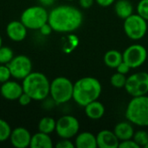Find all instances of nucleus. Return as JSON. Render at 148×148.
Segmentation results:
<instances>
[{
	"instance_id": "f257e3e1",
	"label": "nucleus",
	"mask_w": 148,
	"mask_h": 148,
	"mask_svg": "<svg viewBox=\"0 0 148 148\" xmlns=\"http://www.w3.org/2000/svg\"><path fill=\"white\" fill-rule=\"evenodd\" d=\"M82 22L83 15L82 11L72 5H59L49 13L48 23L56 32H74L81 27Z\"/></svg>"
},
{
	"instance_id": "f03ea898",
	"label": "nucleus",
	"mask_w": 148,
	"mask_h": 148,
	"mask_svg": "<svg viewBox=\"0 0 148 148\" xmlns=\"http://www.w3.org/2000/svg\"><path fill=\"white\" fill-rule=\"evenodd\" d=\"M102 86L100 81L92 76H86L74 83L73 100L80 106L85 107L101 96Z\"/></svg>"
},
{
	"instance_id": "7ed1b4c3",
	"label": "nucleus",
	"mask_w": 148,
	"mask_h": 148,
	"mask_svg": "<svg viewBox=\"0 0 148 148\" xmlns=\"http://www.w3.org/2000/svg\"><path fill=\"white\" fill-rule=\"evenodd\" d=\"M23 92L34 101H44L49 95L50 82L41 72H31L23 80Z\"/></svg>"
},
{
	"instance_id": "20e7f679",
	"label": "nucleus",
	"mask_w": 148,
	"mask_h": 148,
	"mask_svg": "<svg viewBox=\"0 0 148 148\" xmlns=\"http://www.w3.org/2000/svg\"><path fill=\"white\" fill-rule=\"evenodd\" d=\"M126 118L133 125L148 127V95L133 97L126 109Z\"/></svg>"
},
{
	"instance_id": "39448f33",
	"label": "nucleus",
	"mask_w": 148,
	"mask_h": 148,
	"mask_svg": "<svg viewBox=\"0 0 148 148\" xmlns=\"http://www.w3.org/2000/svg\"><path fill=\"white\" fill-rule=\"evenodd\" d=\"M74 83L67 77L59 76L50 82L49 95L56 104H64L73 99Z\"/></svg>"
},
{
	"instance_id": "423d86ee",
	"label": "nucleus",
	"mask_w": 148,
	"mask_h": 148,
	"mask_svg": "<svg viewBox=\"0 0 148 148\" xmlns=\"http://www.w3.org/2000/svg\"><path fill=\"white\" fill-rule=\"evenodd\" d=\"M20 21L28 29H39L43 24L48 23L49 12L43 6H30L23 11Z\"/></svg>"
},
{
	"instance_id": "0eeeda50",
	"label": "nucleus",
	"mask_w": 148,
	"mask_h": 148,
	"mask_svg": "<svg viewBox=\"0 0 148 148\" xmlns=\"http://www.w3.org/2000/svg\"><path fill=\"white\" fill-rule=\"evenodd\" d=\"M147 21L140 16L138 13H134L124 20V32L127 37L134 41L142 39L147 34Z\"/></svg>"
},
{
	"instance_id": "6e6552de",
	"label": "nucleus",
	"mask_w": 148,
	"mask_h": 148,
	"mask_svg": "<svg viewBox=\"0 0 148 148\" xmlns=\"http://www.w3.org/2000/svg\"><path fill=\"white\" fill-rule=\"evenodd\" d=\"M126 91L133 97L146 95L148 93V73L137 72L127 78L124 87Z\"/></svg>"
},
{
	"instance_id": "1a4fd4ad",
	"label": "nucleus",
	"mask_w": 148,
	"mask_h": 148,
	"mask_svg": "<svg viewBox=\"0 0 148 148\" xmlns=\"http://www.w3.org/2000/svg\"><path fill=\"white\" fill-rule=\"evenodd\" d=\"M79 130V121L73 115L66 114L56 121V132L61 139L74 138L78 134Z\"/></svg>"
},
{
	"instance_id": "9d476101",
	"label": "nucleus",
	"mask_w": 148,
	"mask_h": 148,
	"mask_svg": "<svg viewBox=\"0 0 148 148\" xmlns=\"http://www.w3.org/2000/svg\"><path fill=\"white\" fill-rule=\"evenodd\" d=\"M123 61L131 69H137L142 66L147 58V50L141 44H133L127 47L122 53Z\"/></svg>"
},
{
	"instance_id": "9b49d317",
	"label": "nucleus",
	"mask_w": 148,
	"mask_h": 148,
	"mask_svg": "<svg viewBox=\"0 0 148 148\" xmlns=\"http://www.w3.org/2000/svg\"><path fill=\"white\" fill-rule=\"evenodd\" d=\"M7 66L10 69L11 76L17 80H23L32 72V62L24 55L14 56Z\"/></svg>"
},
{
	"instance_id": "f8f14e48",
	"label": "nucleus",
	"mask_w": 148,
	"mask_h": 148,
	"mask_svg": "<svg viewBox=\"0 0 148 148\" xmlns=\"http://www.w3.org/2000/svg\"><path fill=\"white\" fill-rule=\"evenodd\" d=\"M32 135L25 127H18L11 131L10 141L16 148H26L29 147Z\"/></svg>"
},
{
	"instance_id": "ddd939ff",
	"label": "nucleus",
	"mask_w": 148,
	"mask_h": 148,
	"mask_svg": "<svg viewBox=\"0 0 148 148\" xmlns=\"http://www.w3.org/2000/svg\"><path fill=\"white\" fill-rule=\"evenodd\" d=\"M1 95L8 101H16L23 93V86L15 81H7L0 87Z\"/></svg>"
},
{
	"instance_id": "4468645a",
	"label": "nucleus",
	"mask_w": 148,
	"mask_h": 148,
	"mask_svg": "<svg viewBox=\"0 0 148 148\" xmlns=\"http://www.w3.org/2000/svg\"><path fill=\"white\" fill-rule=\"evenodd\" d=\"M27 27L21 21H11L6 26L8 37L14 42H21L27 36Z\"/></svg>"
},
{
	"instance_id": "2eb2a0df",
	"label": "nucleus",
	"mask_w": 148,
	"mask_h": 148,
	"mask_svg": "<svg viewBox=\"0 0 148 148\" xmlns=\"http://www.w3.org/2000/svg\"><path fill=\"white\" fill-rule=\"evenodd\" d=\"M97 147L99 148H118L120 140L114 133L110 130H101L96 135Z\"/></svg>"
},
{
	"instance_id": "dca6fc26",
	"label": "nucleus",
	"mask_w": 148,
	"mask_h": 148,
	"mask_svg": "<svg viewBox=\"0 0 148 148\" xmlns=\"http://www.w3.org/2000/svg\"><path fill=\"white\" fill-rule=\"evenodd\" d=\"M114 133L120 141H123L133 139L134 134V128L130 121H121L114 127Z\"/></svg>"
},
{
	"instance_id": "f3484780",
	"label": "nucleus",
	"mask_w": 148,
	"mask_h": 148,
	"mask_svg": "<svg viewBox=\"0 0 148 148\" xmlns=\"http://www.w3.org/2000/svg\"><path fill=\"white\" fill-rule=\"evenodd\" d=\"M75 146L76 148H97L96 135L90 132L78 133L75 136Z\"/></svg>"
},
{
	"instance_id": "a211bd4d",
	"label": "nucleus",
	"mask_w": 148,
	"mask_h": 148,
	"mask_svg": "<svg viewBox=\"0 0 148 148\" xmlns=\"http://www.w3.org/2000/svg\"><path fill=\"white\" fill-rule=\"evenodd\" d=\"M53 147V140L48 134L38 132L31 137L30 148H52Z\"/></svg>"
},
{
	"instance_id": "6ab92c4d",
	"label": "nucleus",
	"mask_w": 148,
	"mask_h": 148,
	"mask_svg": "<svg viewBox=\"0 0 148 148\" xmlns=\"http://www.w3.org/2000/svg\"><path fill=\"white\" fill-rule=\"evenodd\" d=\"M85 114L91 120H99L105 114V107L98 100L94 101L85 107Z\"/></svg>"
},
{
	"instance_id": "aec40b11",
	"label": "nucleus",
	"mask_w": 148,
	"mask_h": 148,
	"mask_svg": "<svg viewBox=\"0 0 148 148\" xmlns=\"http://www.w3.org/2000/svg\"><path fill=\"white\" fill-rule=\"evenodd\" d=\"M114 11L118 17L125 20L134 14V5L129 0H118L114 3Z\"/></svg>"
},
{
	"instance_id": "412c9836",
	"label": "nucleus",
	"mask_w": 148,
	"mask_h": 148,
	"mask_svg": "<svg viewBox=\"0 0 148 148\" xmlns=\"http://www.w3.org/2000/svg\"><path fill=\"white\" fill-rule=\"evenodd\" d=\"M104 63L107 67L111 69H116L118 65L123 62V56L119 50L111 49L106 52L103 57Z\"/></svg>"
},
{
	"instance_id": "4be33fe9",
	"label": "nucleus",
	"mask_w": 148,
	"mask_h": 148,
	"mask_svg": "<svg viewBox=\"0 0 148 148\" xmlns=\"http://www.w3.org/2000/svg\"><path fill=\"white\" fill-rule=\"evenodd\" d=\"M56 121H55L54 118L49 116H45L40 120L38 123V130L39 132L50 134L51 133L56 131Z\"/></svg>"
},
{
	"instance_id": "5701e85b",
	"label": "nucleus",
	"mask_w": 148,
	"mask_h": 148,
	"mask_svg": "<svg viewBox=\"0 0 148 148\" xmlns=\"http://www.w3.org/2000/svg\"><path fill=\"white\" fill-rule=\"evenodd\" d=\"M127 76L126 75L121 74L119 72H116L110 78V83L114 88H124L127 82Z\"/></svg>"
},
{
	"instance_id": "b1692460",
	"label": "nucleus",
	"mask_w": 148,
	"mask_h": 148,
	"mask_svg": "<svg viewBox=\"0 0 148 148\" xmlns=\"http://www.w3.org/2000/svg\"><path fill=\"white\" fill-rule=\"evenodd\" d=\"M11 131L12 130L9 123L4 120L0 119V142H3L10 139Z\"/></svg>"
},
{
	"instance_id": "393cba45",
	"label": "nucleus",
	"mask_w": 148,
	"mask_h": 148,
	"mask_svg": "<svg viewBox=\"0 0 148 148\" xmlns=\"http://www.w3.org/2000/svg\"><path fill=\"white\" fill-rule=\"evenodd\" d=\"M14 57L13 50L10 47L0 48V64H8Z\"/></svg>"
},
{
	"instance_id": "a878e982",
	"label": "nucleus",
	"mask_w": 148,
	"mask_h": 148,
	"mask_svg": "<svg viewBox=\"0 0 148 148\" xmlns=\"http://www.w3.org/2000/svg\"><path fill=\"white\" fill-rule=\"evenodd\" d=\"M133 140L140 146V147H144L148 142V132L145 130H139L134 132Z\"/></svg>"
},
{
	"instance_id": "bb28decb",
	"label": "nucleus",
	"mask_w": 148,
	"mask_h": 148,
	"mask_svg": "<svg viewBox=\"0 0 148 148\" xmlns=\"http://www.w3.org/2000/svg\"><path fill=\"white\" fill-rule=\"evenodd\" d=\"M137 13L148 21V0H140L136 7Z\"/></svg>"
},
{
	"instance_id": "cd10ccee",
	"label": "nucleus",
	"mask_w": 148,
	"mask_h": 148,
	"mask_svg": "<svg viewBox=\"0 0 148 148\" xmlns=\"http://www.w3.org/2000/svg\"><path fill=\"white\" fill-rule=\"evenodd\" d=\"M10 77H11V74L7 64H1L0 65V82L3 83L7 82L10 80Z\"/></svg>"
},
{
	"instance_id": "c85d7f7f",
	"label": "nucleus",
	"mask_w": 148,
	"mask_h": 148,
	"mask_svg": "<svg viewBox=\"0 0 148 148\" xmlns=\"http://www.w3.org/2000/svg\"><path fill=\"white\" fill-rule=\"evenodd\" d=\"M56 148H75V143H73L70 139H62L61 140H59L56 145Z\"/></svg>"
},
{
	"instance_id": "c756f323",
	"label": "nucleus",
	"mask_w": 148,
	"mask_h": 148,
	"mask_svg": "<svg viewBox=\"0 0 148 148\" xmlns=\"http://www.w3.org/2000/svg\"><path fill=\"white\" fill-rule=\"evenodd\" d=\"M119 147L120 148H140V146L133 140H123V141H120L119 144Z\"/></svg>"
},
{
	"instance_id": "7c9ffc66",
	"label": "nucleus",
	"mask_w": 148,
	"mask_h": 148,
	"mask_svg": "<svg viewBox=\"0 0 148 148\" xmlns=\"http://www.w3.org/2000/svg\"><path fill=\"white\" fill-rule=\"evenodd\" d=\"M17 101H18V102H19V104L21 105V106H27V105H29L30 102H31V101H32V98L28 95V94H26V93H23L20 96H19V98L17 99Z\"/></svg>"
},
{
	"instance_id": "2f4dec72",
	"label": "nucleus",
	"mask_w": 148,
	"mask_h": 148,
	"mask_svg": "<svg viewBox=\"0 0 148 148\" xmlns=\"http://www.w3.org/2000/svg\"><path fill=\"white\" fill-rule=\"evenodd\" d=\"M115 69L117 70V72H119V73H121V74L127 75V74L129 73V71H130L132 69L128 66V64H127V62H125L123 61L122 62H121V63L118 65V67H117Z\"/></svg>"
},
{
	"instance_id": "473e14b6",
	"label": "nucleus",
	"mask_w": 148,
	"mask_h": 148,
	"mask_svg": "<svg viewBox=\"0 0 148 148\" xmlns=\"http://www.w3.org/2000/svg\"><path fill=\"white\" fill-rule=\"evenodd\" d=\"M41 34H42L43 36H49V34H51V32L53 31V29L52 27L50 26V24L49 23L43 24L40 29H39Z\"/></svg>"
},
{
	"instance_id": "72a5a7b5",
	"label": "nucleus",
	"mask_w": 148,
	"mask_h": 148,
	"mask_svg": "<svg viewBox=\"0 0 148 148\" xmlns=\"http://www.w3.org/2000/svg\"><path fill=\"white\" fill-rule=\"evenodd\" d=\"M95 0H79L80 6L83 9H89L93 6Z\"/></svg>"
},
{
	"instance_id": "f704fd0d",
	"label": "nucleus",
	"mask_w": 148,
	"mask_h": 148,
	"mask_svg": "<svg viewBox=\"0 0 148 148\" xmlns=\"http://www.w3.org/2000/svg\"><path fill=\"white\" fill-rule=\"evenodd\" d=\"M95 3L101 7H108L115 3V0H95Z\"/></svg>"
},
{
	"instance_id": "c9c22d12",
	"label": "nucleus",
	"mask_w": 148,
	"mask_h": 148,
	"mask_svg": "<svg viewBox=\"0 0 148 148\" xmlns=\"http://www.w3.org/2000/svg\"><path fill=\"white\" fill-rule=\"evenodd\" d=\"M42 6H51L54 4L56 0H38Z\"/></svg>"
},
{
	"instance_id": "e433bc0d",
	"label": "nucleus",
	"mask_w": 148,
	"mask_h": 148,
	"mask_svg": "<svg viewBox=\"0 0 148 148\" xmlns=\"http://www.w3.org/2000/svg\"><path fill=\"white\" fill-rule=\"evenodd\" d=\"M2 43H3V40H2V37L0 36V48L2 47Z\"/></svg>"
},
{
	"instance_id": "4c0bfd02",
	"label": "nucleus",
	"mask_w": 148,
	"mask_h": 148,
	"mask_svg": "<svg viewBox=\"0 0 148 148\" xmlns=\"http://www.w3.org/2000/svg\"><path fill=\"white\" fill-rule=\"evenodd\" d=\"M144 148H148V142L147 143V145H146V146L144 147Z\"/></svg>"
},
{
	"instance_id": "58836bf2",
	"label": "nucleus",
	"mask_w": 148,
	"mask_h": 148,
	"mask_svg": "<svg viewBox=\"0 0 148 148\" xmlns=\"http://www.w3.org/2000/svg\"><path fill=\"white\" fill-rule=\"evenodd\" d=\"M67 1H74V0H67Z\"/></svg>"
},
{
	"instance_id": "ea45409f",
	"label": "nucleus",
	"mask_w": 148,
	"mask_h": 148,
	"mask_svg": "<svg viewBox=\"0 0 148 148\" xmlns=\"http://www.w3.org/2000/svg\"><path fill=\"white\" fill-rule=\"evenodd\" d=\"M147 132H148V131H147Z\"/></svg>"
}]
</instances>
